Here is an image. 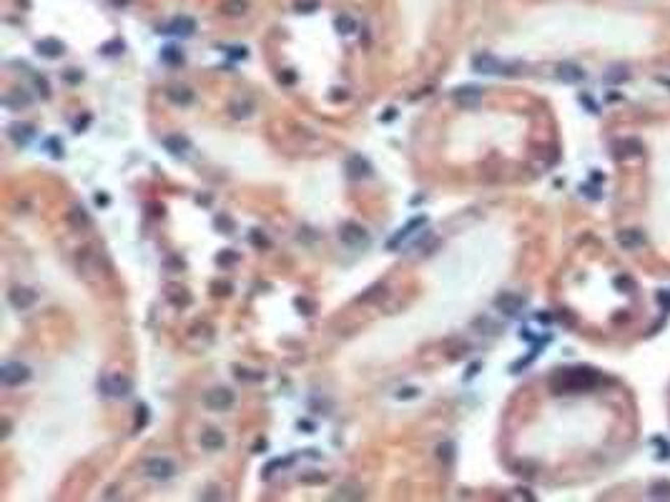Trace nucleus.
<instances>
[{"label":"nucleus","mask_w":670,"mask_h":502,"mask_svg":"<svg viewBox=\"0 0 670 502\" xmlns=\"http://www.w3.org/2000/svg\"><path fill=\"white\" fill-rule=\"evenodd\" d=\"M136 429H141V427H146V422H148V407L146 404H138V410H136Z\"/></svg>","instance_id":"28"},{"label":"nucleus","mask_w":670,"mask_h":502,"mask_svg":"<svg viewBox=\"0 0 670 502\" xmlns=\"http://www.w3.org/2000/svg\"><path fill=\"white\" fill-rule=\"evenodd\" d=\"M35 86L40 88V93H43V98H48V95H51V88H48V83H45V78H40V76H35Z\"/></svg>","instance_id":"37"},{"label":"nucleus","mask_w":670,"mask_h":502,"mask_svg":"<svg viewBox=\"0 0 670 502\" xmlns=\"http://www.w3.org/2000/svg\"><path fill=\"white\" fill-rule=\"evenodd\" d=\"M45 144H48V148H51L53 158H63V144H58V138H48Z\"/></svg>","instance_id":"32"},{"label":"nucleus","mask_w":670,"mask_h":502,"mask_svg":"<svg viewBox=\"0 0 670 502\" xmlns=\"http://www.w3.org/2000/svg\"><path fill=\"white\" fill-rule=\"evenodd\" d=\"M35 51L43 56V58H61L65 53V45H63L58 38H40L35 43Z\"/></svg>","instance_id":"14"},{"label":"nucleus","mask_w":670,"mask_h":502,"mask_svg":"<svg viewBox=\"0 0 670 502\" xmlns=\"http://www.w3.org/2000/svg\"><path fill=\"white\" fill-rule=\"evenodd\" d=\"M617 148H623V158L625 156H638L640 151H642V146H640V141L638 138H623V141H617Z\"/></svg>","instance_id":"25"},{"label":"nucleus","mask_w":670,"mask_h":502,"mask_svg":"<svg viewBox=\"0 0 670 502\" xmlns=\"http://www.w3.org/2000/svg\"><path fill=\"white\" fill-rule=\"evenodd\" d=\"M8 136H10V141H13L15 146H28L33 141V136H35V128H33L31 123H13V126L8 128Z\"/></svg>","instance_id":"13"},{"label":"nucleus","mask_w":670,"mask_h":502,"mask_svg":"<svg viewBox=\"0 0 670 502\" xmlns=\"http://www.w3.org/2000/svg\"><path fill=\"white\" fill-rule=\"evenodd\" d=\"M163 148L168 153H173V156H186L188 148H191V141L186 136H181V133H171V136L163 138Z\"/></svg>","instance_id":"16"},{"label":"nucleus","mask_w":670,"mask_h":502,"mask_svg":"<svg viewBox=\"0 0 670 502\" xmlns=\"http://www.w3.org/2000/svg\"><path fill=\"white\" fill-rule=\"evenodd\" d=\"M204 404L211 410V412H226L234 407V392L229 387H213L204 394Z\"/></svg>","instance_id":"5"},{"label":"nucleus","mask_w":670,"mask_h":502,"mask_svg":"<svg viewBox=\"0 0 670 502\" xmlns=\"http://www.w3.org/2000/svg\"><path fill=\"white\" fill-rule=\"evenodd\" d=\"M249 53H246V48L244 45H234V48H229V58H234V60H244Z\"/></svg>","instance_id":"33"},{"label":"nucleus","mask_w":670,"mask_h":502,"mask_svg":"<svg viewBox=\"0 0 670 502\" xmlns=\"http://www.w3.org/2000/svg\"><path fill=\"white\" fill-rule=\"evenodd\" d=\"M35 292L33 289H28V286H13L10 292H8V301H10V306L13 309H18V312H23V309H28V306H33L35 304Z\"/></svg>","instance_id":"9"},{"label":"nucleus","mask_w":670,"mask_h":502,"mask_svg":"<svg viewBox=\"0 0 670 502\" xmlns=\"http://www.w3.org/2000/svg\"><path fill=\"white\" fill-rule=\"evenodd\" d=\"M106 56H116V53H123V40H113V43H106L101 48Z\"/></svg>","instance_id":"30"},{"label":"nucleus","mask_w":670,"mask_h":502,"mask_svg":"<svg viewBox=\"0 0 670 502\" xmlns=\"http://www.w3.org/2000/svg\"><path fill=\"white\" fill-rule=\"evenodd\" d=\"M15 98H18V103H20L23 108L31 103V95H28V93H23V90H15ZM5 106H13V98H10V95H5Z\"/></svg>","instance_id":"29"},{"label":"nucleus","mask_w":670,"mask_h":502,"mask_svg":"<svg viewBox=\"0 0 670 502\" xmlns=\"http://www.w3.org/2000/svg\"><path fill=\"white\" fill-rule=\"evenodd\" d=\"M201 447H204L206 452H218V449H224V447H226V437H224V432L216 429V427L206 429V432H201Z\"/></svg>","instance_id":"15"},{"label":"nucleus","mask_w":670,"mask_h":502,"mask_svg":"<svg viewBox=\"0 0 670 502\" xmlns=\"http://www.w3.org/2000/svg\"><path fill=\"white\" fill-rule=\"evenodd\" d=\"M216 226H218V229L224 226V229H226L224 234H234V221H231L229 216H216Z\"/></svg>","instance_id":"31"},{"label":"nucleus","mask_w":670,"mask_h":502,"mask_svg":"<svg viewBox=\"0 0 670 502\" xmlns=\"http://www.w3.org/2000/svg\"><path fill=\"white\" fill-rule=\"evenodd\" d=\"M494 306H497L502 314H507V317H515V314H519V312H522V306H525V299H522V296H517V294H500L497 299H494Z\"/></svg>","instance_id":"12"},{"label":"nucleus","mask_w":670,"mask_h":502,"mask_svg":"<svg viewBox=\"0 0 670 502\" xmlns=\"http://www.w3.org/2000/svg\"><path fill=\"white\" fill-rule=\"evenodd\" d=\"M98 389H101L106 397L121 399V397H128V394L133 392V382H131L128 377H123V374H111V377L98 379Z\"/></svg>","instance_id":"2"},{"label":"nucleus","mask_w":670,"mask_h":502,"mask_svg":"<svg viewBox=\"0 0 670 502\" xmlns=\"http://www.w3.org/2000/svg\"><path fill=\"white\" fill-rule=\"evenodd\" d=\"M580 103H585V106H587L592 113H598V106H595V101H592L590 95H580Z\"/></svg>","instance_id":"39"},{"label":"nucleus","mask_w":670,"mask_h":502,"mask_svg":"<svg viewBox=\"0 0 670 502\" xmlns=\"http://www.w3.org/2000/svg\"><path fill=\"white\" fill-rule=\"evenodd\" d=\"M452 98H455V103L462 106V108H475V106L482 101V88H477V86H462V88H457L452 93Z\"/></svg>","instance_id":"10"},{"label":"nucleus","mask_w":670,"mask_h":502,"mask_svg":"<svg viewBox=\"0 0 670 502\" xmlns=\"http://www.w3.org/2000/svg\"><path fill=\"white\" fill-rule=\"evenodd\" d=\"M28 379H31V369L20 362H5L0 367V382L8 384V387H18Z\"/></svg>","instance_id":"6"},{"label":"nucleus","mask_w":670,"mask_h":502,"mask_svg":"<svg viewBox=\"0 0 670 502\" xmlns=\"http://www.w3.org/2000/svg\"><path fill=\"white\" fill-rule=\"evenodd\" d=\"M600 382V374L595 369L587 367H578V369H565L552 379V389L555 394H565V392H587L595 384Z\"/></svg>","instance_id":"1"},{"label":"nucleus","mask_w":670,"mask_h":502,"mask_svg":"<svg viewBox=\"0 0 670 502\" xmlns=\"http://www.w3.org/2000/svg\"><path fill=\"white\" fill-rule=\"evenodd\" d=\"M425 224H427V216H414V219H412V221H409L404 229H399L394 236L389 238V244H387V246H389V249H396V244H399V241H404V238L409 236L414 229H419V226H425Z\"/></svg>","instance_id":"18"},{"label":"nucleus","mask_w":670,"mask_h":502,"mask_svg":"<svg viewBox=\"0 0 670 502\" xmlns=\"http://www.w3.org/2000/svg\"><path fill=\"white\" fill-rule=\"evenodd\" d=\"M628 78H630V73H628L625 65H615V68H610L608 73H605V83H608V86L623 83V81H628Z\"/></svg>","instance_id":"23"},{"label":"nucleus","mask_w":670,"mask_h":502,"mask_svg":"<svg viewBox=\"0 0 670 502\" xmlns=\"http://www.w3.org/2000/svg\"><path fill=\"white\" fill-rule=\"evenodd\" d=\"M161 60H163L166 65H181L183 60H186V56H183V51L179 45H163V48H161Z\"/></svg>","instance_id":"20"},{"label":"nucleus","mask_w":670,"mask_h":502,"mask_svg":"<svg viewBox=\"0 0 670 502\" xmlns=\"http://www.w3.org/2000/svg\"><path fill=\"white\" fill-rule=\"evenodd\" d=\"M437 457H439L444 465H452V460H455V444L452 442L439 444V447H437Z\"/></svg>","instance_id":"26"},{"label":"nucleus","mask_w":670,"mask_h":502,"mask_svg":"<svg viewBox=\"0 0 670 502\" xmlns=\"http://www.w3.org/2000/svg\"><path fill=\"white\" fill-rule=\"evenodd\" d=\"M332 500H364V492L357 485H341L332 495Z\"/></svg>","instance_id":"21"},{"label":"nucleus","mask_w":670,"mask_h":502,"mask_svg":"<svg viewBox=\"0 0 670 502\" xmlns=\"http://www.w3.org/2000/svg\"><path fill=\"white\" fill-rule=\"evenodd\" d=\"M236 259H239V256H236L231 249H226L224 254H218V256H216V261H218V264H231V261H236Z\"/></svg>","instance_id":"34"},{"label":"nucleus","mask_w":670,"mask_h":502,"mask_svg":"<svg viewBox=\"0 0 670 502\" xmlns=\"http://www.w3.org/2000/svg\"><path fill=\"white\" fill-rule=\"evenodd\" d=\"M620 244L625 246V249H638L640 244H642V234H640L638 229H630V231H620Z\"/></svg>","instance_id":"22"},{"label":"nucleus","mask_w":670,"mask_h":502,"mask_svg":"<svg viewBox=\"0 0 670 502\" xmlns=\"http://www.w3.org/2000/svg\"><path fill=\"white\" fill-rule=\"evenodd\" d=\"M95 204H98V206H101V204L106 206V204H108V196H106V194H98V196H95Z\"/></svg>","instance_id":"41"},{"label":"nucleus","mask_w":670,"mask_h":502,"mask_svg":"<svg viewBox=\"0 0 670 502\" xmlns=\"http://www.w3.org/2000/svg\"><path fill=\"white\" fill-rule=\"evenodd\" d=\"M246 8H249L246 0H226V3H224V10H226L229 15H241V13H246Z\"/></svg>","instance_id":"27"},{"label":"nucleus","mask_w":670,"mask_h":502,"mask_svg":"<svg viewBox=\"0 0 670 502\" xmlns=\"http://www.w3.org/2000/svg\"><path fill=\"white\" fill-rule=\"evenodd\" d=\"M344 169H346V176L349 178H354V181H362V178H369L371 174H374V169H371V163L366 161L362 153H352L349 158H346V163H344Z\"/></svg>","instance_id":"8"},{"label":"nucleus","mask_w":670,"mask_h":502,"mask_svg":"<svg viewBox=\"0 0 670 502\" xmlns=\"http://www.w3.org/2000/svg\"><path fill=\"white\" fill-rule=\"evenodd\" d=\"M472 70L475 73H482V76H500L505 73V63L489 53H477L472 56Z\"/></svg>","instance_id":"7"},{"label":"nucleus","mask_w":670,"mask_h":502,"mask_svg":"<svg viewBox=\"0 0 670 502\" xmlns=\"http://www.w3.org/2000/svg\"><path fill=\"white\" fill-rule=\"evenodd\" d=\"M166 98L173 103V106H188L193 101V90L186 88V86H171L166 90Z\"/></svg>","instance_id":"19"},{"label":"nucleus","mask_w":670,"mask_h":502,"mask_svg":"<svg viewBox=\"0 0 670 502\" xmlns=\"http://www.w3.org/2000/svg\"><path fill=\"white\" fill-rule=\"evenodd\" d=\"M193 30H196V20H193V18H188V15H179V18H173L168 26H163V28H161V33L188 38V35H193Z\"/></svg>","instance_id":"11"},{"label":"nucleus","mask_w":670,"mask_h":502,"mask_svg":"<svg viewBox=\"0 0 670 502\" xmlns=\"http://www.w3.org/2000/svg\"><path fill=\"white\" fill-rule=\"evenodd\" d=\"M236 377H239V379H254V382L264 379V374H249L246 369H239V372H236Z\"/></svg>","instance_id":"38"},{"label":"nucleus","mask_w":670,"mask_h":502,"mask_svg":"<svg viewBox=\"0 0 670 502\" xmlns=\"http://www.w3.org/2000/svg\"><path fill=\"white\" fill-rule=\"evenodd\" d=\"M143 472L148 474L151 480H158V482H166L176 474V462L168 460V457H151L143 462Z\"/></svg>","instance_id":"4"},{"label":"nucleus","mask_w":670,"mask_h":502,"mask_svg":"<svg viewBox=\"0 0 670 502\" xmlns=\"http://www.w3.org/2000/svg\"><path fill=\"white\" fill-rule=\"evenodd\" d=\"M65 78L76 83V81H83V73H65Z\"/></svg>","instance_id":"40"},{"label":"nucleus","mask_w":670,"mask_h":502,"mask_svg":"<svg viewBox=\"0 0 670 502\" xmlns=\"http://www.w3.org/2000/svg\"><path fill=\"white\" fill-rule=\"evenodd\" d=\"M251 241H254L256 246H269V238L264 236V234H259V229H254V231H251Z\"/></svg>","instance_id":"35"},{"label":"nucleus","mask_w":670,"mask_h":502,"mask_svg":"<svg viewBox=\"0 0 670 502\" xmlns=\"http://www.w3.org/2000/svg\"><path fill=\"white\" fill-rule=\"evenodd\" d=\"M334 26H336V33H341V35H349V33H354V30H357V20H354L352 15H336Z\"/></svg>","instance_id":"24"},{"label":"nucleus","mask_w":670,"mask_h":502,"mask_svg":"<svg viewBox=\"0 0 670 502\" xmlns=\"http://www.w3.org/2000/svg\"><path fill=\"white\" fill-rule=\"evenodd\" d=\"M339 238H341V244H346L349 249H366V246L371 244L369 231H366L364 226L354 224V221H349V224H344V226L339 229Z\"/></svg>","instance_id":"3"},{"label":"nucleus","mask_w":670,"mask_h":502,"mask_svg":"<svg viewBox=\"0 0 670 502\" xmlns=\"http://www.w3.org/2000/svg\"><path fill=\"white\" fill-rule=\"evenodd\" d=\"M557 78L562 83H580L585 78V70L580 65H575V63H560L557 65Z\"/></svg>","instance_id":"17"},{"label":"nucleus","mask_w":670,"mask_h":502,"mask_svg":"<svg viewBox=\"0 0 670 502\" xmlns=\"http://www.w3.org/2000/svg\"><path fill=\"white\" fill-rule=\"evenodd\" d=\"M417 394H419V389H414V387H407V389H399V392H396L399 399H409V397H417Z\"/></svg>","instance_id":"36"}]
</instances>
